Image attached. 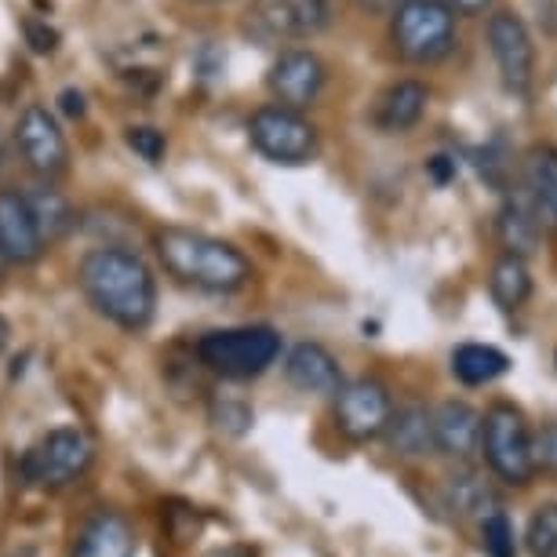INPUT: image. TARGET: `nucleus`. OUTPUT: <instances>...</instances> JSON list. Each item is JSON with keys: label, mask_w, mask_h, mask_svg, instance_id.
I'll list each match as a JSON object with an SVG mask.
<instances>
[{"label": "nucleus", "mask_w": 557, "mask_h": 557, "mask_svg": "<svg viewBox=\"0 0 557 557\" xmlns=\"http://www.w3.org/2000/svg\"><path fill=\"white\" fill-rule=\"evenodd\" d=\"M77 281L84 299L96 307V313L117 324V329H150L157 313V277L139 251H128L121 245L91 248L81 259Z\"/></svg>", "instance_id": "1"}, {"label": "nucleus", "mask_w": 557, "mask_h": 557, "mask_svg": "<svg viewBox=\"0 0 557 557\" xmlns=\"http://www.w3.org/2000/svg\"><path fill=\"white\" fill-rule=\"evenodd\" d=\"M153 248L168 277H175L186 288L230 296V292H240L251 281V262L245 251L223 237L201 234V230L164 226L157 230Z\"/></svg>", "instance_id": "2"}, {"label": "nucleus", "mask_w": 557, "mask_h": 557, "mask_svg": "<svg viewBox=\"0 0 557 557\" xmlns=\"http://www.w3.org/2000/svg\"><path fill=\"white\" fill-rule=\"evenodd\" d=\"M281 332L270 324H240V329H215L197 339V361L223 380H256L281 357Z\"/></svg>", "instance_id": "3"}, {"label": "nucleus", "mask_w": 557, "mask_h": 557, "mask_svg": "<svg viewBox=\"0 0 557 557\" xmlns=\"http://www.w3.org/2000/svg\"><path fill=\"white\" fill-rule=\"evenodd\" d=\"M481 456H485L488 470L503 485H510V488L532 485V478L540 474V467H535V434L518 405L496 401L485 412Z\"/></svg>", "instance_id": "4"}, {"label": "nucleus", "mask_w": 557, "mask_h": 557, "mask_svg": "<svg viewBox=\"0 0 557 557\" xmlns=\"http://www.w3.org/2000/svg\"><path fill=\"white\" fill-rule=\"evenodd\" d=\"M456 37V8L448 0H408L391 18V40L397 55L416 62V66L448 59Z\"/></svg>", "instance_id": "5"}, {"label": "nucleus", "mask_w": 557, "mask_h": 557, "mask_svg": "<svg viewBox=\"0 0 557 557\" xmlns=\"http://www.w3.org/2000/svg\"><path fill=\"white\" fill-rule=\"evenodd\" d=\"M248 143L281 168H302L318 157V128L292 107H262L248 117Z\"/></svg>", "instance_id": "6"}, {"label": "nucleus", "mask_w": 557, "mask_h": 557, "mask_svg": "<svg viewBox=\"0 0 557 557\" xmlns=\"http://www.w3.org/2000/svg\"><path fill=\"white\" fill-rule=\"evenodd\" d=\"M91 459H96L91 437L84 434L81 426H59L26 451L23 462H18V470H23L26 485L66 488L91 467Z\"/></svg>", "instance_id": "7"}, {"label": "nucleus", "mask_w": 557, "mask_h": 557, "mask_svg": "<svg viewBox=\"0 0 557 557\" xmlns=\"http://www.w3.org/2000/svg\"><path fill=\"white\" fill-rule=\"evenodd\" d=\"M485 37H488V51H492V59H496L499 77H503V88L518 99H529L532 84H535V48H532L529 26L521 23V15L492 12Z\"/></svg>", "instance_id": "8"}, {"label": "nucleus", "mask_w": 557, "mask_h": 557, "mask_svg": "<svg viewBox=\"0 0 557 557\" xmlns=\"http://www.w3.org/2000/svg\"><path fill=\"white\" fill-rule=\"evenodd\" d=\"M394 419V397L380 380H354L335 394V426L354 445L383 437Z\"/></svg>", "instance_id": "9"}, {"label": "nucleus", "mask_w": 557, "mask_h": 557, "mask_svg": "<svg viewBox=\"0 0 557 557\" xmlns=\"http://www.w3.org/2000/svg\"><path fill=\"white\" fill-rule=\"evenodd\" d=\"M15 146H18V153H23L29 172L48 178V183L70 168L66 135H62L55 113H51L48 107H40V102L23 110V117H18V124H15Z\"/></svg>", "instance_id": "10"}, {"label": "nucleus", "mask_w": 557, "mask_h": 557, "mask_svg": "<svg viewBox=\"0 0 557 557\" xmlns=\"http://www.w3.org/2000/svg\"><path fill=\"white\" fill-rule=\"evenodd\" d=\"M324 81H329V70H324V62L307 48L281 51L267 73L270 96L277 99L281 107H292V110L313 107L324 91Z\"/></svg>", "instance_id": "11"}, {"label": "nucleus", "mask_w": 557, "mask_h": 557, "mask_svg": "<svg viewBox=\"0 0 557 557\" xmlns=\"http://www.w3.org/2000/svg\"><path fill=\"white\" fill-rule=\"evenodd\" d=\"M0 248L18 267L37 262L48 248L34 219V208H29V197L23 190H0Z\"/></svg>", "instance_id": "12"}, {"label": "nucleus", "mask_w": 557, "mask_h": 557, "mask_svg": "<svg viewBox=\"0 0 557 557\" xmlns=\"http://www.w3.org/2000/svg\"><path fill=\"white\" fill-rule=\"evenodd\" d=\"M285 380L296 386L299 394L335 397L346 386L343 368L332 357L329 346L321 343H296L285 357Z\"/></svg>", "instance_id": "13"}, {"label": "nucleus", "mask_w": 557, "mask_h": 557, "mask_svg": "<svg viewBox=\"0 0 557 557\" xmlns=\"http://www.w3.org/2000/svg\"><path fill=\"white\" fill-rule=\"evenodd\" d=\"M135 550H139V540H135L132 521L117 510H99L84 521L70 557H135Z\"/></svg>", "instance_id": "14"}, {"label": "nucleus", "mask_w": 557, "mask_h": 557, "mask_svg": "<svg viewBox=\"0 0 557 557\" xmlns=\"http://www.w3.org/2000/svg\"><path fill=\"white\" fill-rule=\"evenodd\" d=\"M524 197L543 234H557V146L535 143L524 153Z\"/></svg>", "instance_id": "15"}, {"label": "nucleus", "mask_w": 557, "mask_h": 557, "mask_svg": "<svg viewBox=\"0 0 557 557\" xmlns=\"http://www.w3.org/2000/svg\"><path fill=\"white\" fill-rule=\"evenodd\" d=\"M481 426L485 416L467 401H441L434 408V441L448 459H470L481 451Z\"/></svg>", "instance_id": "16"}, {"label": "nucleus", "mask_w": 557, "mask_h": 557, "mask_svg": "<svg viewBox=\"0 0 557 557\" xmlns=\"http://www.w3.org/2000/svg\"><path fill=\"white\" fill-rule=\"evenodd\" d=\"M426 107H430V91L423 81H397L383 91L380 102H375L372 121H375V128L386 135H401L423 121Z\"/></svg>", "instance_id": "17"}, {"label": "nucleus", "mask_w": 557, "mask_h": 557, "mask_svg": "<svg viewBox=\"0 0 557 557\" xmlns=\"http://www.w3.org/2000/svg\"><path fill=\"white\" fill-rule=\"evenodd\" d=\"M259 18L270 34L307 37L329 23V4L324 0H267L259 8Z\"/></svg>", "instance_id": "18"}, {"label": "nucleus", "mask_w": 557, "mask_h": 557, "mask_svg": "<svg viewBox=\"0 0 557 557\" xmlns=\"http://www.w3.org/2000/svg\"><path fill=\"white\" fill-rule=\"evenodd\" d=\"M496 237L507 256H521L529 259L535 248H540V237H543V226L535 219L529 197H507L499 205V215H496Z\"/></svg>", "instance_id": "19"}, {"label": "nucleus", "mask_w": 557, "mask_h": 557, "mask_svg": "<svg viewBox=\"0 0 557 557\" xmlns=\"http://www.w3.org/2000/svg\"><path fill=\"white\" fill-rule=\"evenodd\" d=\"M386 441L397 456H408V459H419V456H430L437 451V441H434V412H426L423 405H405V408H394V419L386 426Z\"/></svg>", "instance_id": "20"}, {"label": "nucleus", "mask_w": 557, "mask_h": 557, "mask_svg": "<svg viewBox=\"0 0 557 557\" xmlns=\"http://www.w3.org/2000/svg\"><path fill=\"white\" fill-rule=\"evenodd\" d=\"M510 372V357L488 343H462L451 350V375L462 386H488Z\"/></svg>", "instance_id": "21"}, {"label": "nucleus", "mask_w": 557, "mask_h": 557, "mask_svg": "<svg viewBox=\"0 0 557 557\" xmlns=\"http://www.w3.org/2000/svg\"><path fill=\"white\" fill-rule=\"evenodd\" d=\"M488 296L503 313L521 310L532 296L529 262H524L521 256H507V251H503V256L496 259V267H492V273H488Z\"/></svg>", "instance_id": "22"}, {"label": "nucleus", "mask_w": 557, "mask_h": 557, "mask_svg": "<svg viewBox=\"0 0 557 557\" xmlns=\"http://www.w3.org/2000/svg\"><path fill=\"white\" fill-rule=\"evenodd\" d=\"M29 197V208H34V219L40 226V237H45V245H55L70 234L73 226H77V212H73V205L66 201V194L55 190V186H34V190H26Z\"/></svg>", "instance_id": "23"}, {"label": "nucleus", "mask_w": 557, "mask_h": 557, "mask_svg": "<svg viewBox=\"0 0 557 557\" xmlns=\"http://www.w3.org/2000/svg\"><path fill=\"white\" fill-rule=\"evenodd\" d=\"M445 503L451 513L459 518H485L499 507L496 492L488 488V481L474 474V470H462V474H451L445 485Z\"/></svg>", "instance_id": "24"}, {"label": "nucleus", "mask_w": 557, "mask_h": 557, "mask_svg": "<svg viewBox=\"0 0 557 557\" xmlns=\"http://www.w3.org/2000/svg\"><path fill=\"white\" fill-rule=\"evenodd\" d=\"M524 546L532 557H557V503H540L524 524Z\"/></svg>", "instance_id": "25"}, {"label": "nucleus", "mask_w": 557, "mask_h": 557, "mask_svg": "<svg viewBox=\"0 0 557 557\" xmlns=\"http://www.w3.org/2000/svg\"><path fill=\"white\" fill-rule=\"evenodd\" d=\"M481 550L488 557H518V532H513L510 513L503 507L481 518Z\"/></svg>", "instance_id": "26"}, {"label": "nucleus", "mask_w": 557, "mask_h": 557, "mask_svg": "<svg viewBox=\"0 0 557 557\" xmlns=\"http://www.w3.org/2000/svg\"><path fill=\"white\" fill-rule=\"evenodd\" d=\"M128 146L143 157L146 164H161L164 161V150H168L164 132L146 128V124H139V128H128Z\"/></svg>", "instance_id": "27"}, {"label": "nucleus", "mask_w": 557, "mask_h": 557, "mask_svg": "<svg viewBox=\"0 0 557 557\" xmlns=\"http://www.w3.org/2000/svg\"><path fill=\"white\" fill-rule=\"evenodd\" d=\"M212 419H215L219 430H230V434H245V430L251 426V412L240 401H223V405L215 401Z\"/></svg>", "instance_id": "28"}, {"label": "nucleus", "mask_w": 557, "mask_h": 557, "mask_svg": "<svg viewBox=\"0 0 557 557\" xmlns=\"http://www.w3.org/2000/svg\"><path fill=\"white\" fill-rule=\"evenodd\" d=\"M535 467L543 474L557 478V423H546L540 434H535Z\"/></svg>", "instance_id": "29"}, {"label": "nucleus", "mask_w": 557, "mask_h": 557, "mask_svg": "<svg viewBox=\"0 0 557 557\" xmlns=\"http://www.w3.org/2000/svg\"><path fill=\"white\" fill-rule=\"evenodd\" d=\"M357 4L364 8L368 15H380V18H394L408 0H357Z\"/></svg>", "instance_id": "30"}, {"label": "nucleus", "mask_w": 557, "mask_h": 557, "mask_svg": "<svg viewBox=\"0 0 557 557\" xmlns=\"http://www.w3.org/2000/svg\"><path fill=\"white\" fill-rule=\"evenodd\" d=\"M451 8H456V15H485L496 0H448Z\"/></svg>", "instance_id": "31"}, {"label": "nucleus", "mask_w": 557, "mask_h": 557, "mask_svg": "<svg viewBox=\"0 0 557 557\" xmlns=\"http://www.w3.org/2000/svg\"><path fill=\"white\" fill-rule=\"evenodd\" d=\"M62 110H66L70 113V117H81V113H84V96H81V91H62Z\"/></svg>", "instance_id": "32"}, {"label": "nucleus", "mask_w": 557, "mask_h": 557, "mask_svg": "<svg viewBox=\"0 0 557 557\" xmlns=\"http://www.w3.org/2000/svg\"><path fill=\"white\" fill-rule=\"evenodd\" d=\"M205 557H256V550L251 546H226V550H212Z\"/></svg>", "instance_id": "33"}, {"label": "nucleus", "mask_w": 557, "mask_h": 557, "mask_svg": "<svg viewBox=\"0 0 557 557\" xmlns=\"http://www.w3.org/2000/svg\"><path fill=\"white\" fill-rule=\"evenodd\" d=\"M8 335H12V324L0 318V354H4V346H8Z\"/></svg>", "instance_id": "34"}, {"label": "nucleus", "mask_w": 557, "mask_h": 557, "mask_svg": "<svg viewBox=\"0 0 557 557\" xmlns=\"http://www.w3.org/2000/svg\"><path fill=\"white\" fill-rule=\"evenodd\" d=\"M8 267H12V259H8V256H4V248H0V281H4Z\"/></svg>", "instance_id": "35"}, {"label": "nucleus", "mask_w": 557, "mask_h": 557, "mask_svg": "<svg viewBox=\"0 0 557 557\" xmlns=\"http://www.w3.org/2000/svg\"><path fill=\"white\" fill-rule=\"evenodd\" d=\"M201 4H223V0H201Z\"/></svg>", "instance_id": "36"}]
</instances>
